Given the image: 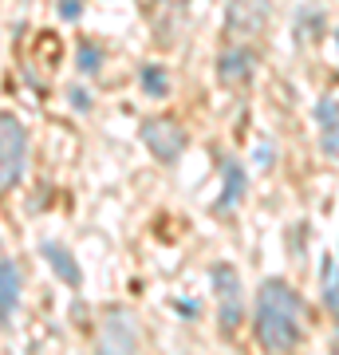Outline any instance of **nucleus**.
I'll use <instances>...</instances> for the list:
<instances>
[{
  "instance_id": "2",
  "label": "nucleus",
  "mask_w": 339,
  "mask_h": 355,
  "mask_svg": "<svg viewBox=\"0 0 339 355\" xmlns=\"http://www.w3.org/2000/svg\"><path fill=\"white\" fill-rule=\"evenodd\" d=\"M28 162V130L20 119L0 114V193L12 190Z\"/></svg>"
},
{
  "instance_id": "4",
  "label": "nucleus",
  "mask_w": 339,
  "mask_h": 355,
  "mask_svg": "<svg viewBox=\"0 0 339 355\" xmlns=\"http://www.w3.org/2000/svg\"><path fill=\"white\" fill-rule=\"evenodd\" d=\"M214 284L221 296V328L233 331L241 320V280L233 265H214Z\"/></svg>"
},
{
  "instance_id": "13",
  "label": "nucleus",
  "mask_w": 339,
  "mask_h": 355,
  "mask_svg": "<svg viewBox=\"0 0 339 355\" xmlns=\"http://www.w3.org/2000/svg\"><path fill=\"white\" fill-rule=\"evenodd\" d=\"M60 16L63 20H76L79 16V0H60Z\"/></svg>"
},
{
  "instance_id": "6",
  "label": "nucleus",
  "mask_w": 339,
  "mask_h": 355,
  "mask_svg": "<svg viewBox=\"0 0 339 355\" xmlns=\"http://www.w3.org/2000/svg\"><path fill=\"white\" fill-rule=\"evenodd\" d=\"M20 304V268L12 257L0 253V324H8Z\"/></svg>"
},
{
  "instance_id": "3",
  "label": "nucleus",
  "mask_w": 339,
  "mask_h": 355,
  "mask_svg": "<svg viewBox=\"0 0 339 355\" xmlns=\"http://www.w3.org/2000/svg\"><path fill=\"white\" fill-rule=\"evenodd\" d=\"M142 142L150 146L154 158L174 162L177 154L186 150V130L177 123H170V119H150V123H142Z\"/></svg>"
},
{
  "instance_id": "1",
  "label": "nucleus",
  "mask_w": 339,
  "mask_h": 355,
  "mask_svg": "<svg viewBox=\"0 0 339 355\" xmlns=\"http://www.w3.org/2000/svg\"><path fill=\"white\" fill-rule=\"evenodd\" d=\"M257 336L268 352H288L300 343V296L284 280H268L257 296Z\"/></svg>"
},
{
  "instance_id": "7",
  "label": "nucleus",
  "mask_w": 339,
  "mask_h": 355,
  "mask_svg": "<svg viewBox=\"0 0 339 355\" xmlns=\"http://www.w3.org/2000/svg\"><path fill=\"white\" fill-rule=\"evenodd\" d=\"M40 253H44V261H48V265L55 268V277H60L63 284H71V288H79V284H83V272H79L76 257L67 253L63 245H55V241H44V245H40Z\"/></svg>"
},
{
  "instance_id": "14",
  "label": "nucleus",
  "mask_w": 339,
  "mask_h": 355,
  "mask_svg": "<svg viewBox=\"0 0 339 355\" xmlns=\"http://www.w3.org/2000/svg\"><path fill=\"white\" fill-rule=\"evenodd\" d=\"M71 103H76L79 111H87L91 103H87V95H83V91H71Z\"/></svg>"
},
{
  "instance_id": "5",
  "label": "nucleus",
  "mask_w": 339,
  "mask_h": 355,
  "mask_svg": "<svg viewBox=\"0 0 339 355\" xmlns=\"http://www.w3.org/2000/svg\"><path fill=\"white\" fill-rule=\"evenodd\" d=\"M268 20V0H233L225 12V28L233 36H257Z\"/></svg>"
},
{
  "instance_id": "10",
  "label": "nucleus",
  "mask_w": 339,
  "mask_h": 355,
  "mask_svg": "<svg viewBox=\"0 0 339 355\" xmlns=\"http://www.w3.org/2000/svg\"><path fill=\"white\" fill-rule=\"evenodd\" d=\"M142 87L150 91L154 99H162V95H166V87H170V83H166V76H162V67H154V64H146V67H142Z\"/></svg>"
},
{
  "instance_id": "12",
  "label": "nucleus",
  "mask_w": 339,
  "mask_h": 355,
  "mask_svg": "<svg viewBox=\"0 0 339 355\" xmlns=\"http://www.w3.org/2000/svg\"><path fill=\"white\" fill-rule=\"evenodd\" d=\"M324 277H327V304L339 308V272L331 261H324Z\"/></svg>"
},
{
  "instance_id": "9",
  "label": "nucleus",
  "mask_w": 339,
  "mask_h": 355,
  "mask_svg": "<svg viewBox=\"0 0 339 355\" xmlns=\"http://www.w3.org/2000/svg\"><path fill=\"white\" fill-rule=\"evenodd\" d=\"M245 193V170H241L233 158H225V198H221V209H233Z\"/></svg>"
},
{
  "instance_id": "11",
  "label": "nucleus",
  "mask_w": 339,
  "mask_h": 355,
  "mask_svg": "<svg viewBox=\"0 0 339 355\" xmlns=\"http://www.w3.org/2000/svg\"><path fill=\"white\" fill-rule=\"evenodd\" d=\"M99 64H103L99 48H95V44H79V71H83V76H95Z\"/></svg>"
},
{
  "instance_id": "8",
  "label": "nucleus",
  "mask_w": 339,
  "mask_h": 355,
  "mask_svg": "<svg viewBox=\"0 0 339 355\" xmlns=\"http://www.w3.org/2000/svg\"><path fill=\"white\" fill-rule=\"evenodd\" d=\"M252 71V51L249 48H237V51H225L221 55V79L225 83H245Z\"/></svg>"
}]
</instances>
